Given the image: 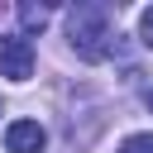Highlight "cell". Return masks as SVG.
<instances>
[{
	"label": "cell",
	"instance_id": "cell-6",
	"mask_svg": "<svg viewBox=\"0 0 153 153\" xmlns=\"http://www.w3.org/2000/svg\"><path fill=\"white\" fill-rule=\"evenodd\" d=\"M139 38H143V48H153V5L139 14Z\"/></svg>",
	"mask_w": 153,
	"mask_h": 153
},
{
	"label": "cell",
	"instance_id": "cell-4",
	"mask_svg": "<svg viewBox=\"0 0 153 153\" xmlns=\"http://www.w3.org/2000/svg\"><path fill=\"white\" fill-rule=\"evenodd\" d=\"M48 14H53L48 5H19V24H24V29H43Z\"/></svg>",
	"mask_w": 153,
	"mask_h": 153
},
{
	"label": "cell",
	"instance_id": "cell-2",
	"mask_svg": "<svg viewBox=\"0 0 153 153\" xmlns=\"http://www.w3.org/2000/svg\"><path fill=\"white\" fill-rule=\"evenodd\" d=\"M29 72H33V43L24 33H5L0 38V76L29 81Z\"/></svg>",
	"mask_w": 153,
	"mask_h": 153
},
{
	"label": "cell",
	"instance_id": "cell-5",
	"mask_svg": "<svg viewBox=\"0 0 153 153\" xmlns=\"http://www.w3.org/2000/svg\"><path fill=\"white\" fill-rule=\"evenodd\" d=\"M120 153H153V134H134V139H124Z\"/></svg>",
	"mask_w": 153,
	"mask_h": 153
},
{
	"label": "cell",
	"instance_id": "cell-3",
	"mask_svg": "<svg viewBox=\"0 0 153 153\" xmlns=\"http://www.w3.org/2000/svg\"><path fill=\"white\" fill-rule=\"evenodd\" d=\"M43 143H48V134H43L38 120H14L5 129V148L10 153H43Z\"/></svg>",
	"mask_w": 153,
	"mask_h": 153
},
{
	"label": "cell",
	"instance_id": "cell-7",
	"mask_svg": "<svg viewBox=\"0 0 153 153\" xmlns=\"http://www.w3.org/2000/svg\"><path fill=\"white\" fill-rule=\"evenodd\" d=\"M143 100H148V110H153V91H148V96H143Z\"/></svg>",
	"mask_w": 153,
	"mask_h": 153
},
{
	"label": "cell",
	"instance_id": "cell-1",
	"mask_svg": "<svg viewBox=\"0 0 153 153\" xmlns=\"http://www.w3.org/2000/svg\"><path fill=\"white\" fill-rule=\"evenodd\" d=\"M67 38H72L76 57H86V62L110 57V48H115L110 10H105V5H72V14H67Z\"/></svg>",
	"mask_w": 153,
	"mask_h": 153
}]
</instances>
